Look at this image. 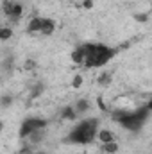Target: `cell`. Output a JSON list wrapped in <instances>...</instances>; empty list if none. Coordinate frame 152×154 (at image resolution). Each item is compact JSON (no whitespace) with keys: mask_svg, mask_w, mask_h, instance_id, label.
I'll list each match as a JSON object with an SVG mask.
<instances>
[{"mask_svg":"<svg viewBox=\"0 0 152 154\" xmlns=\"http://www.w3.org/2000/svg\"><path fill=\"white\" fill-rule=\"evenodd\" d=\"M114 57V48L106 45H97V43H86L77 47L72 52V61L77 65L88 66V68H97L104 66Z\"/></svg>","mask_w":152,"mask_h":154,"instance_id":"cell-1","label":"cell"},{"mask_svg":"<svg viewBox=\"0 0 152 154\" xmlns=\"http://www.w3.org/2000/svg\"><path fill=\"white\" fill-rule=\"evenodd\" d=\"M99 134V122L97 118H88L82 120L81 124H77L75 129L68 134L66 142L68 143H79V145H86L91 143Z\"/></svg>","mask_w":152,"mask_h":154,"instance_id":"cell-2","label":"cell"},{"mask_svg":"<svg viewBox=\"0 0 152 154\" xmlns=\"http://www.w3.org/2000/svg\"><path fill=\"white\" fill-rule=\"evenodd\" d=\"M149 113L150 111L147 109V106L145 108H140V109H132V111H129V113H125V115L122 116L118 120V124H122L129 131H138L143 125V122H145V118H147Z\"/></svg>","mask_w":152,"mask_h":154,"instance_id":"cell-3","label":"cell"},{"mask_svg":"<svg viewBox=\"0 0 152 154\" xmlns=\"http://www.w3.org/2000/svg\"><path fill=\"white\" fill-rule=\"evenodd\" d=\"M47 125V122L43 118H27L23 120L22 127H20V138H29L34 131H39Z\"/></svg>","mask_w":152,"mask_h":154,"instance_id":"cell-4","label":"cell"},{"mask_svg":"<svg viewBox=\"0 0 152 154\" xmlns=\"http://www.w3.org/2000/svg\"><path fill=\"white\" fill-rule=\"evenodd\" d=\"M2 9H4V14H5L11 22H18V20L22 18V14H23V5H22V4H18V2L4 0Z\"/></svg>","mask_w":152,"mask_h":154,"instance_id":"cell-5","label":"cell"},{"mask_svg":"<svg viewBox=\"0 0 152 154\" xmlns=\"http://www.w3.org/2000/svg\"><path fill=\"white\" fill-rule=\"evenodd\" d=\"M97 140H99L100 143H109V142H114V134L109 129H99Z\"/></svg>","mask_w":152,"mask_h":154,"instance_id":"cell-6","label":"cell"},{"mask_svg":"<svg viewBox=\"0 0 152 154\" xmlns=\"http://www.w3.org/2000/svg\"><path fill=\"white\" fill-rule=\"evenodd\" d=\"M54 31H56V23H54L50 18H43V25H41V32H39V34H43V36H50Z\"/></svg>","mask_w":152,"mask_h":154,"instance_id":"cell-7","label":"cell"},{"mask_svg":"<svg viewBox=\"0 0 152 154\" xmlns=\"http://www.w3.org/2000/svg\"><path fill=\"white\" fill-rule=\"evenodd\" d=\"M41 25H43V18H32L27 25V31L29 32H41Z\"/></svg>","mask_w":152,"mask_h":154,"instance_id":"cell-8","label":"cell"},{"mask_svg":"<svg viewBox=\"0 0 152 154\" xmlns=\"http://www.w3.org/2000/svg\"><path fill=\"white\" fill-rule=\"evenodd\" d=\"M61 116H63V120H74V118L77 116L75 108H72V106H66V108L63 109V113H61Z\"/></svg>","mask_w":152,"mask_h":154,"instance_id":"cell-9","label":"cell"},{"mask_svg":"<svg viewBox=\"0 0 152 154\" xmlns=\"http://www.w3.org/2000/svg\"><path fill=\"white\" fill-rule=\"evenodd\" d=\"M75 111H77V115H81V113H84V111H88V108H90V100H86V99H81L79 102H77L75 106Z\"/></svg>","mask_w":152,"mask_h":154,"instance_id":"cell-10","label":"cell"},{"mask_svg":"<svg viewBox=\"0 0 152 154\" xmlns=\"http://www.w3.org/2000/svg\"><path fill=\"white\" fill-rule=\"evenodd\" d=\"M27 140H29V143H32V145L39 143V142L43 140V129H39V131H34V133H32V134H31Z\"/></svg>","mask_w":152,"mask_h":154,"instance_id":"cell-11","label":"cell"},{"mask_svg":"<svg viewBox=\"0 0 152 154\" xmlns=\"http://www.w3.org/2000/svg\"><path fill=\"white\" fill-rule=\"evenodd\" d=\"M102 151L108 154H114L118 151V143L116 142H109V143H102Z\"/></svg>","mask_w":152,"mask_h":154,"instance_id":"cell-12","label":"cell"},{"mask_svg":"<svg viewBox=\"0 0 152 154\" xmlns=\"http://www.w3.org/2000/svg\"><path fill=\"white\" fill-rule=\"evenodd\" d=\"M111 82V74L109 72H106V74H102V75L99 77V84L100 86H108Z\"/></svg>","mask_w":152,"mask_h":154,"instance_id":"cell-13","label":"cell"},{"mask_svg":"<svg viewBox=\"0 0 152 154\" xmlns=\"http://www.w3.org/2000/svg\"><path fill=\"white\" fill-rule=\"evenodd\" d=\"M11 36H13V31H11L9 27H2V29H0V39L5 41V39H9Z\"/></svg>","mask_w":152,"mask_h":154,"instance_id":"cell-14","label":"cell"},{"mask_svg":"<svg viewBox=\"0 0 152 154\" xmlns=\"http://www.w3.org/2000/svg\"><path fill=\"white\" fill-rule=\"evenodd\" d=\"M81 84H82V77L75 75V77H74V81H72V86H74V88H79Z\"/></svg>","mask_w":152,"mask_h":154,"instance_id":"cell-15","label":"cell"},{"mask_svg":"<svg viewBox=\"0 0 152 154\" xmlns=\"http://www.w3.org/2000/svg\"><path fill=\"white\" fill-rule=\"evenodd\" d=\"M11 100H13V99H11L9 95H4V97H2V104H4V108H7V106L11 104Z\"/></svg>","mask_w":152,"mask_h":154,"instance_id":"cell-16","label":"cell"},{"mask_svg":"<svg viewBox=\"0 0 152 154\" xmlns=\"http://www.w3.org/2000/svg\"><path fill=\"white\" fill-rule=\"evenodd\" d=\"M34 66H36V61H32V59H29V61L25 63V68H27V70H29V68H34Z\"/></svg>","mask_w":152,"mask_h":154,"instance_id":"cell-17","label":"cell"},{"mask_svg":"<svg viewBox=\"0 0 152 154\" xmlns=\"http://www.w3.org/2000/svg\"><path fill=\"white\" fill-rule=\"evenodd\" d=\"M82 5H84L86 9H91V7H93V2H91V0H84V4H82Z\"/></svg>","mask_w":152,"mask_h":154,"instance_id":"cell-18","label":"cell"},{"mask_svg":"<svg viewBox=\"0 0 152 154\" xmlns=\"http://www.w3.org/2000/svg\"><path fill=\"white\" fill-rule=\"evenodd\" d=\"M147 109H149V111H152V99L147 102Z\"/></svg>","mask_w":152,"mask_h":154,"instance_id":"cell-19","label":"cell"}]
</instances>
